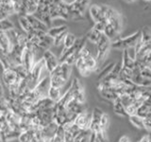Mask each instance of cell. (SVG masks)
<instances>
[{
	"instance_id": "44dd1931",
	"label": "cell",
	"mask_w": 151,
	"mask_h": 142,
	"mask_svg": "<svg viewBox=\"0 0 151 142\" xmlns=\"http://www.w3.org/2000/svg\"><path fill=\"white\" fill-rule=\"evenodd\" d=\"M129 121L131 122V124L133 126L139 128V129H144V118L137 116L136 114L135 115L129 116Z\"/></svg>"
},
{
	"instance_id": "d6986e66",
	"label": "cell",
	"mask_w": 151,
	"mask_h": 142,
	"mask_svg": "<svg viewBox=\"0 0 151 142\" xmlns=\"http://www.w3.org/2000/svg\"><path fill=\"white\" fill-rule=\"evenodd\" d=\"M65 31H67V27L66 26L56 27V28H52L50 30H47V35L50 36L52 39H54V38L60 35L61 33H63Z\"/></svg>"
},
{
	"instance_id": "8fae6325",
	"label": "cell",
	"mask_w": 151,
	"mask_h": 142,
	"mask_svg": "<svg viewBox=\"0 0 151 142\" xmlns=\"http://www.w3.org/2000/svg\"><path fill=\"white\" fill-rule=\"evenodd\" d=\"M12 42L7 31L0 30V49L4 54H9L12 49Z\"/></svg>"
},
{
	"instance_id": "83f0119b",
	"label": "cell",
	"mask_w": 151,
	"mask_h": 142,
	"mask_svg": "<svg viewBox=\"0 0 151 142\" xmlns=\"http://www.w3.org/2000/svg\"><path fill=\"white\" fill-rule=\"evenodd\" d=\"M67 33H68L67 31H65L63 33H61L60 35H59V36H57L56 38H54V39H53V45L55 46H59L61 44H63V40H64V38H65V36H66Z\"/></svg>"
},
{
	"instance_id": "484cf974",
	"label": "cell",
	"mask_w": 151,
	"mask_h": 142,
	"mask_svg": "<svg viewBox=\"0 0 151 142\" xmlns=\"http://www.w3.org/2000/svg\"><path fill=\"white\" fill-rule=\"evenodd\" d=\"M113 65H114V64H110L109 65H107L106 67H104L103 69H102V71L100 73H99V75H98V80H101L102 79H104L106 77V76H108L109 74L111 73V69H112V67H113Z\"/></svg>"
},
{
	"instance_id": "ffe728a7",
	"label": "cell",
	"mask_w": 151,
	"mask_h": 142,
	"mask_svg": "<svg viewBox=\"0 0 151 142\" xmlns=\"http://www.w3.org/2000/svg\"><path fill=\"white\" fill-rule=\"evenodd\" d=\"M35 133V130H27L25 132H22L20 135H19L18 139L20 142H30L33 137H34Z\"/></svg>"
},
{
	"instance_id": "52a82bcc",
	"label": "cell",
	"mask_w": 151,
	"mask_h": 142,
	"mask_svg": "<svg viewBox=\"0 0 151 142\" xmlns=\"http://www.w3.org/2000/svg\"><path fill=\"white\" fill-rule=\"evenodd\" d=\"M59 125L55 123L54 121H51L47 125L44 126L40 130V135L42 138L44 142H52V139L54 138V136L58 130Z\"/></svg>"
},
{
	"instance_id": "5b68a950",
	"label": "cell",
	"mask_w": 151,
	"mask_h": 142,
	"mask_svg": "<svg viewBox=\"0 0 151 142\" xmlns=\"http://www.w3.org/2000/svg\"><path fill=\"white\" fill-rule=\"evenodd\" d=\"M69 89L71 91V94H72V98L75 99V101H77L79 103L84 104V102H85L84 90H83L82 85L80 83L78 78H75L73 80V82L71 83Z\"/></svg>"
},
{
	"instance_id": "5bb4252c",
	"label": "cell",
	"mask_w": 151,
	"mask_h": 142,
	"mask_svg": "<svg viewBox=\"0 0 151 142\" xmlns=\"http://www.w3.org/2000/svg\"><path fill=\"white\" fill-rule=\"evenodd\" d=\"M63 88H56V87L50 86L48 89V93H47V97L50 99H52L54 102H57L66 92V91H63Z\"/></svg>"
},
{
	"instance_id": "9c48e42d",
	"label": "cell",
	"mask_w": 151,
	"mask_h": 142,
	"mask_svg": "<svg viewBox=\"0 0 151 142\" xmlns=\"http://www.w3.org/2000/svg\"><path fill=\"white\" fill-rule=\"evenodd\" d=\"M6 121L8 123L9 127L11 128V130L15 132H20V122H21V116H19L18 114L14 113L9 110L6 115Z\"/></svg>"
},
{
	"instance_id": "d4e9b609",
	"label": "cell",
	"mask_w": 151,
	"mask_h": 142,
	"mask_svg": "<svg viewBox=\"0 0 151 142\" xmlns=\"http://www.w3.org/2000/svg\"><path fill=\"white\" fill-rule=\"evenodd\" d=\"M109 122H110V118L107 114L103 113V115L100 118V121H99V126H100V130L101 131H106L107 127L109 125Z\"/></svg>"
},
{
	"instance_id": "6da1fadb",
	"label": "cell",
	"mask_w": 151,
	"mask_h": 142,
	"mask_svg": "<svg viewBox=\"0 0 151 142\" xmlns=\"http://www.w3.org/2000/svg\"><path fill=\"white\" fill-rule=\"evenodd\" d=\"M72 66L66 63H60L57 67L49 73L50 86L56 88H64L70 78Z\"/></svg>"
},
{
	"instance_id": "3957f363",
	"label": "cell",
	"mask_w": 151,
	"mask_h": 142,
	"mask_svg": "<svg viewBox=\"0 0 151 142\" xmlns=\"http://www.w3.org/2000/svg\"><path fill=\"white\" fill-rule=\"evenodd\" d=\"M111 40L104 34H102V36L100 37L99 41L96 44V62L97 64H101L102 62L105 60L106 56L109 53V50L111 49Z\"/></svg>"
},
{
	"instance_id": "9a60e30c",
	"label": "cell",
	"mask_w": 151,
	"mask_h": 142,
	"mask_svg": "<svg viewBox=\"0 0 151 142\" xmlns=\"http://www.w3.org/2000/svg\"><path fill=\"white\" fill-rule=\"evenodd\" d=\"M98 91H99V94H100V96L105 99H107V101H114L118 98V95L115 92H113L110 88H98Z\"/></svg>"
},
{
	"instance_id": "2e32d148",
	"label": "cell",
	"mask_w": 151,
	"mask_h": 142,
	"mask_svg": "<svg viewBox=\"0 0 151 142\" xmlns=\"http://www.w3.org/2000/svg\"><path fill=\"white\" fill-rule=\"evenodd\" d=\"M90 14H91V17L93 18L94 23L100 22L102 20V12H101L100 6L93 5V6L90 8Z\"/></svg>"
},
{
	"instance_id": "ac0fdd59",
	"label": "cell",
	"mask_w": 151,
	"mask_h": 142,
	"mask_svg": "<svg viewBox=\"0 0 151 142\" xmlns=\"http://www.w3.org/2000/svg\"><path fill=\"white\" fill-rule=\"evenodd\" d=\"M102 34H103L102 32L98 31V30H96V28H93L92 30L88 32V34L86 36V39H88L90 42H92L93 44L96 45V43L99 41V39H100V37L102 36Z\"/></svg>"
},
{
	"instance_id": "f546056e",
	"label": "cell",
	"mask_w": 151,
	"mask_h": 142,
	"mask_svg": "<svg viewBox=\"0 0 151 142\" xmlns=\"http://www.w3.org/2000/svg\"><path fill=\"white\" fill-rule=\"evenodd\" d=\"M144 129H146L151 133V117L144 118Z\"/></svg>"
},
{
	"instance_id": "277c9868",
	"label": "cell",
	"mask_w": 151,
	"mask_h": 142,
	"mask_svg": "<svg viewBox=\"0 0 151 142\" xmlns=\"http://www.w3.org/2000/svg\"><path fill=\"white\" fill-rule=\"evenodd\" d=\"M2 82L5 86L8 88L14 86V85H20L22 80L17 76L16 72L13 68H4L1 74Z\"/></svg>"
},
{
	"instance_id": "603a6c76",
	"label": "cell",
	"mask_w": 151,
	"mask_h": 142,
	"mask_svg": "<svg viewBox=\"0 0 151 142\" xmlns=\"http://www.w3.org/2000/svg\"><path fill=\"white\" fill-rule=\"evenodd\" d=\"M13 28V24L9 21L8 19H2L0 20V30L1 31H9Z\"/></svg>"
},
{
	"instance_id": "7a4b0ae2",
	"label": "cell",
	"mask_w": 151,
	"mask_h": 142,
	"mask_svg": "<svg viewBox=\"0 0 151 142\" xmlns=\"http://www.w3.org/2000/svg\"><path fill=\"white\" fill-rule=\"evenodd\" d=\"M141 37V30L133 33L130 36H127L125 38H120V39H116L111 43V47L114 49H127L130 47H134L139 41Z\"/></svg>"
},
{
	"instance_id": "cb8c5ba5",
	"label": "cell",
	"mask_w": 151,
	"mask_h": 142,
	"mask_svg": "<svg viewBox=\"0 0 151 142\" xmlns=\"http://www.w3.org/2000/svg\"><path fill=\"white\" fill-rule=\"evenodd\" d=\"M9 111V104H8L7 98L1 97L0 98V113L6 115Z\"/></svg>"
},
{
	"instance_id": "e0dca14e",
	"label": "cell",
	"mask_w": 151,
	"mask_h": 142,
	"mask_svg": "<svg viewBox=\"0 0 151 142\" xmlns=\"http://www.w3.org/2000/svg\"><path fill=\"white\" fill-rule=\"evenodd\" d=\"M112 103H113V111H114L116 115L120 116V117H129L127 114L126 108L121 103L119 98H117L114 101H112Z\"/></svg>"
},
{
	"instance_id": "f1b7e54d",
	"label": "cell",
	"mask_w": 151,
	"mask_h": 142,
	"mask_svg": "<svg viewBox=\"0 0 151 142\" xmlns=\"http://www.w3.org/2000/svg\"><path fill=\"white\" fill-rule=\"evenodd\" d=\"M140 74L143 76L144 78L151 80V67L150 66H145V67H143L140 71Z\"/></svg>"
},
{
	"instance_id": "ba28073f",
	"label": "cell",
	"mask_w": 151,
	"mask_h": 142,
	"mask_svg": "<svg viewBox=\"0 0 151 142\" xmlns=\"http://www.w3.org/2000/svg\"><path fill=\"white\" fill-rule=\"evenodd\" d=\"M42 61H44V64L46 70L48 71L50 73L51 71H53L57 65L60 64L59 59L52 53V52L48 49V50H45L44 52V55H42Z\"/></svg>"
},
{
	"instance_id": "4dcf8cb0",
	"label": "cell",
	"mask_w": 151,
	"mask_h": 142,
	"mask_svg": "<svg viewBox=\"0 0 151 142\" xmlns=\"http://www.w3.org/2000/svg\"><path fill=\"white\" fill-rule=\"evenodd\" d=\"M138 142H151V137L149 136V135H145L144 137H142Z\"/></svg>"
},
{
	"instance_id": "8992f818",
	"label": "cell",
	"mask_w": 151,
	"mask_h": 142,
	"mask_svg": "<svg viewBox=\"0 0 151 142\" xmlns=\"http://www.w3.org/2000/svg\"><path fill=\"white\" fill-rule=\"evenodd\" d=\"M91 120H92V112L89 113L88 111L84 110L83 112L79 113L78 115L76 117L74 123L81 131H87L90 128Z\"/></svg>"
},
{
	"instance_id": "e575fe53",
	"label": "cell",
	"mask_w": 151,
	"mask_h": 142,
	"mask_svg": "<svg viewBox=\"0 0 151 142\" xmlns=\"http://www.w3.org/2000/svg\"><path fill=\"white\" fill-rule=\"evenodd\" d=\"M150 94H151V91H150Z\"/></svg>"
},
{
	"instance_id": "1f68e13d",
	"label": "cell",
	"mask_w": 151,
	"mask_h": 142,
	"mask_svg": "<svg viewBox=\"0 0 151 142\" xmlns=\"http://www.w3.org/2000/svg\"><path fill=\"white\" fill-rule=\"evenodd\" d=\"M119 142H130V139L127 135H123L119 139Z\"/></svg>"
},
{
	"instance_id": "4fadbf2b",
	"label": "cell",
	"mask_w": 151,
	"mask_h": 142,
	"mask_svg": "<svg viewBox=\"0 0 151 142\" xmlns=\"http://www.w3.org/2000/svg\"><path fill=\"white\" fill-rule=\"evenodd\" d=\"M121 62H122V67H125L130 70H133L135 67V60L132 59L129 56L127 49H124V51H123V58Z\"/></svg>"
},
{
	"instance_id": "836d02e7",
	"label": "cell",
	"mask_w": 151,
	"mask_h": 142,
	"mask_svg": "<svg viewBox=\"0 0 151 142\" xmlns=\"http://www.w3.org/2000/svg\"><path fill=\"white\" fill-rule=\"evenodd\" d=\"M145 1H150V0H145Z\"/></svg>"
},
{
	"instance_id": "d6a6232c",
	"label": "cell",
	"mask_w": 151,
	"mask_h": 142,
	"mask_svg": "<svg viewBox=\"0 0 151 142\" xmlns=\"http://www.w3.org/2000/svg\"><path fill=\"white\" fill-rule=\"evenodd\" d=\"M126 1H127V2H132V1H134V0H126Z\"/></svg>"
},
{
	"instance_id": "7402d4cb",
	"label": "cell",
	"mask_w": 151,
	"mask_h": 142,
	"mask_svg": "<svg viewBox=\"0 0 151 142\" xmlns=\"http://www.w3.org/2000/svg\"><path fill=\"white\" fill-rule=\"evenodd\" d=\"M76 40H77V38H76L75 35L71 34V33H67L63 40V49H70L71 46H73Z\"/></svg>"
},
{
	"instance_id": "7c38bea8",
	"label": "cell",
	"mask_w": 151,
	"mask_h": 142,
	"mask_svg": "<svg viewBox=\"0 0 151 142\" xmlns=\"http://www.w3.org/2000/svg\"><path fill=\"white\" fill-rule=\"evenodd\" d=\"M66 110L68 112L75 114V115H78L79 113L83 112L85 109H84V104L82 103H79L77 101H75L74 99H72L71 101L67 103L66 105Z\"/></svg>"
},
{
	"instance_id": "4316f807",
	"label": "cell",
	"mask_w": 151,
	"mask_h": 142,
	"mask_svg": "<svg viewBox=\"0 0 151 142\" xmlns=\"http://www.w3.org/2000/svg\"><path fill=\"white\" fill-rule=\"evenodd\" d=\"M94 142H107L105 131H99L94 134Z\"/></svg>"
},
{
	"instance_id": "30bf717a",
	"label": "cell",
	"mask_w": 151,
	"mask_h": 142,
	"mask_svg": "<svg viewBox=\"0 0 151 142\" xmlns=\"http://www.w3.org/2000/svg\"><path fill=\"white\" fill-rule=\"evenodd\" d=\"M103 115V112L101 109H99L96 107L92 112V120H91V124H90L89 130L91 133H97L100 130V126H99V121H100V118Z\"/></svg>"
}]
</instances>
